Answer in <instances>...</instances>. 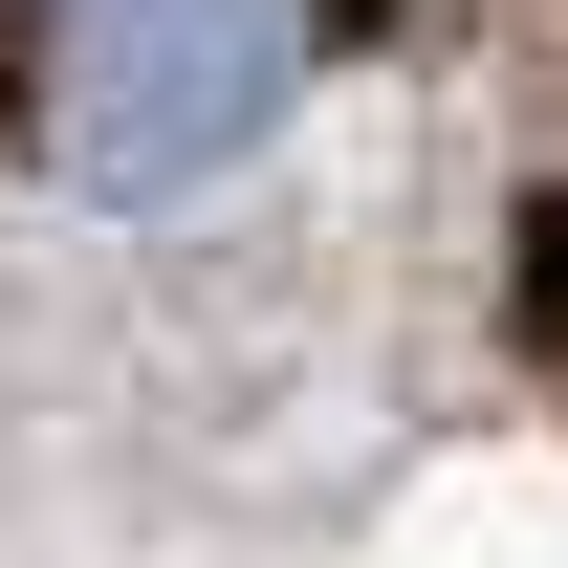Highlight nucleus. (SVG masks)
Wrapping results in <instances>:
<instances>
[{
    "label": "nucleus",
    "mask_w": 568,
    "mask_h": 568,
    "mask_svg": "<svg viewBox=\"0 0 568 568\" xmlns=\"http://www.w3.org/2000/svg\"><path fill=\"white\" fill-rule=\"evenodd\" d=\"M306 44L328 0H44V153L110 219H153L306 110Z\"/></svg>",
    "instance_id": "1"
},
{
    "label": "nucleus",
    "mask_w": 568,
    "mask_h": 568,
    "mask_svg": "<svg viewBox=\"0 0 568 568\" xmlns=\"http://www.w3.org/2000/svg\"><path fill=\"white\" fill-rule=\"evenodd\" d=\"M503 328H525V351L568 372V175L525 197V241H503Z\"/></svg>",
    "instance_id": "2"
}]
</instances>
